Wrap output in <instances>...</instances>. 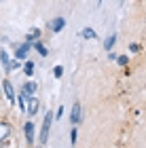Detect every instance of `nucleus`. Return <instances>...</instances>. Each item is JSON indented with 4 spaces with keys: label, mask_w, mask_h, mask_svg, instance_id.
<instances>
[{
    "label": "nucleus",
    "mask_w": 146,
    "mask_h": 148,
    "mask_svg": "<svg viewBox=\"0 0 146 148\" xmlns=\"http://www.w3.org/2000/svg\"><path fill=\"white\" fill-rule=\"evenodd\" d=\"M51 123H53V112L49 110L47 114H45V119H42V127H40V144L45 146L47 144V140H49V131H51Z\"/></svg>",
    "instance_id": "f257e3e1"
},
{
    "label": "nucleus",
    "mask_w": 146,
    "mask_h": 148,
    "mask_svg": "<svg viewBox=\"0 0 146 148\" xmlns=\"http://www.w3.org/2000/svg\"><path fill=\"white\" fill-rule=\"evenodd\" d=\"M83 121V112H81V104L74 102L72 104V110H70V125H78Z\"/></svg>",
    "instance_id": "f03ea898"
},
{
    "label": "nucleus",
    "mask_w": 146,
    "mask_h": 148,
    "mask_svg": "<svg viewBox=\"0 0 146 148\" xmlns=\"http://www.w3.org/2000/svg\"><path fill=\"white\" fill-rule=\"evenodd\" d=\"M2 91H4V95H6V99H9V102L11 104H15V91H13V87H11V83H9V80H4V83H2Z\"/></svg>",
    "instance_id": "7ed1b4c3"
},
{
    "label": "nucleus",
    "mask_w": 146,
    "mask_h": 148,
    "mask_svg": "<svg viewBox=\"0 0 146 148\" xmlns=\"http://www.w3.org/2000/svg\"><path fill=\"white\" fill-rule=\"evenodd\" d=\"M38 106H40V104H38V97L30 95L28 97V114H30V116H34V114L38 112Z\"/></svg>",
    "instance_id": "20e7f679"
},
{
    "label": "nucleus",
    "mask_w": 146,
    "mask_h": 148,
    "mask_svg": "<svg viewBox=\"0 0 146 148\" xmlns=\"http://www.w3.org/2000/svg\"><path fill=\"white\" fill-rule=\"evenodd\" d=\"M23 131H25V142H28V144H34V123H32V121L25 123Z\"/></svg>",
    "instance_id": "39448f33"
},
{
    "label": "nucleus",
    "mask_w": 146,
    "mask_h": 148,
    "mask_svg": "<svg viewBox=\"0 0 146 148\" xmlns=\"http://www.w3.org/2000/svg\"><path fill=\"white\" fill-rule=\"evenodd\" d=\"M64 28H66V19H64V17H55V19L51 21V30L55 32V34H57V32H62Z\"/></svg>",
    "instance_id": "423d86ee"
},
{
    "label": "nucleus",
    "mask_w": 146,
    "mask_h": 148,
    "mask_svg": "<svg viewBox=\"0 0 146 148\" xmlns=\"http://www.w3.org/2000/svg\"><path fill=\"white\" fill-rule=\"evenodd\" d=\"M28 93H25L21 89V93H19V97H17V104H19V108H21V112H28Z\"/></svg>",
    "instance_id": "0eeeda50"
},
{
    "label": "nucleus",
    "mask_w": 146,
    "mask_h": 148,
    "mask_svg": "<svg viewBox=\"0 0 146 148\" xmlns=\"http://www.w3.org/2000/svg\"><path fill=\"white\" fill-rule=\"evenodd\" d=\"M9 136H11V125L0 121V142H2V140H6Z\"/></svg>",
    "instance_id": "6e6552de"
},
{
    "label": "nucleus",
    "mask_w": 146,
    "mask_h": 148,
    "mask_svg": "<svg viewBox=\"0 0 146 148\" xmlns=\"http://www.w3.org/2000/svg\"><path fill=\"white\" fill-rule=\"evenodd\" d=\"M23 91L28 93V95H36V91H38V85L34 83V80H28V83L23 85Z\"/></svg>",
    "instance_id": "1a4fd4ad"
},
{
    "label": "nucleus",
    "mask_w": 146,
    "mask_h": 148,
    "mask_svg": "<svg viewBox=\"0 0 146 148\" xmlns=\"http://www.w3.org/2000/svg\"><path fill=\"white\" fill-rule=\"evenodd\" d=\"M28 51H30V40H28V42H23L17 49V59H25V57H28Z\"/></svg>",
    "instance_id": "9d476101"
},
{
    "label": "nucleus",
    "mask_w": 146,
    "mask_h": 148,
    "mask_svg": "<svg viewBox=\"0 0 146 148\" xmlns=\"http://www.w3.org/2000/svg\"><path fill=\"white\" fill-rule=\"evenodd\" d=\"M32 47H34V49H36L38 53H40V55H42V57H47V55H49V51H47V47H45V45L40 42V40H36V42H32Z\"/></svg>",
    "instance_id": "9b49d317"
},
{
    "label": "nucleus",
    "mask_w": 146,
    "mask_h": 148,
    "mask_svg": "<svg viewBox=\"0 0 146 148\" xmlns=\"http://www.w3.org/2000/svg\"><path fill=\"white\" fill-rule=\"evenodd\" d=\"M81 36H83V38H91V40L97 38V34H95L93 28H83V30H81Z\"/></svg>",
    "instance_id": "f8f14e48"
},
{
    "label": "nucleus",
    "mask_w": 146,
    "mask_h": 148,
    "mask_svg": "<svg viewBox=\"0 0 146 148\" xmlns=\"http://www.w3.org/2000/svg\"><path fill=\"white\" fill-rule=\"evenodd\" d=\"M114 42H117V34H110L108 38L104 40V49H106V51H112V47H114Z\"/></svg>",
    "instance_id": "ddd939ff"
},
{
    "label": "nucleus",
    "mask_w": 146,
    "mask_h": 148,
    "mask_svg": "<svg viewBox=\"0 0 146 148\" xmlns=\"http://www.w3.org/2000/svg\"><path fill=\"white\" fill-rule=\"evenodd\" d=\"M38 38H40V30H38V28H32V30L28 32V40H30V42H36Z\"/></svg>",
    "instance_id": "4468645a"
},
{
    "label": "nucleus",
    "mask_w": 146,
    "mask_h": 148,
    "mask_svg": "<svg viewBox=\"0 0 146 148\" xmlns=\"http://www.w3.org/2000/svg\"><path fill=\"white\" fill-rule=\"evenodd\" d=\"M0 62H2V66L6 68V72H9V66H11V59H9V53L6 51H0Z\"/></svg>",
    "instance_id": "2eb2a0df"
},
{
    "label": "nucleus",
    "mask_w": 146,
    "mask_h": 148,
    "mask_svg": "<svg viewBox=\"0 0 146 148\" xmlns=\"http://www.w3.org/2000/svg\"><path fill=\"white\" fill-rule=\"evenodd\" d=\"M23 72L28 74V76H32V74H34V64H32V62H25V66H23Z\"/></svg>",
    "instance_id": "dca6fc26"
},
{
    "label": "nucleus",
    "mask_w": 146,
    "mask_h": 148,
    "mask_svg": "<svg viewBox=\"0 0 146 148\" xmlns=\"http://www.w3.org/2000/svg\"><path fill=\"white\" fill-rule=\"evenodd\" d=\"M117 64H119V66H127V64H129V57H127V55H119V57H117Z\"/></svg>",
    "instance_id": "f3484780"
},
{
    "label": "nucleus",
    "mask_w": 146,
    "mask_h": 148,
    "mask_svg": "<svg viewBox=\"0 0 146 148\" xmlns=\"http://www.w3.org/2000/svg\"><path fill=\"white\" fill-rule=\"evenodd\" d=\"M62 74H64L62 66H55V68H53V76H55V78H62Z\"/></svg>",
    "instance_id": "a211bd4d"
},
{
    "label": "nucleus",
    "mask_w": 146,
    "mask_h": 148,
    "mask_svg": "<svg viewBox=\"0 0 146 148\" xmlns=\"http://www.w3.org/2000/svg\"><path fill=\"white\" fill-rule=\"evenodd\" d=\"M76 133H78V131H76V125H72V129H70V144L76 142Z\"/></svg>",
    "instance_id": "6ab92c4d"
},
{
    "label": "nucleus",
    "mask_w": 146,
    "mask_h": 148,
    "mask_svg": "<svg viewBox=\"0 0 146 148\" xmlns=\"http://www.w3.org/2000/svg\"><path fill=\"white\" fill-rule=\"evenodd\" d=\"M140 49H142V47L138 45V42H131V45H129V51H131V53H140Z\"/></svg>",
    "instance_id": "aec40b11"
},
{
    "label": "nucleus",
    "mask_w": 146,
    "mask_h": 148,
    "mask_svg": "<svg viewBox=\"0 0 146 148\" xmlns=\"http://www.w3.org/2000/svg\"><path fill=\"white\" fill-rule=\"evenodd\" d=\"M19 68V59H15V62H11V66H9V72L11 70H17Z\"/></svg>",
    "instance_id": "412c9836"
},
{
    "label": "nucleus",
    "mask_w": 146,
    "mask_h": 148,
    "mask_svg": "<svg viewBox=\"0 0 146 148\" xmlns=\"http://www.w3.org/2000/svg\"><path fill=\"white\" fill-rule=\"evenodd\" d=\"M62 114H64V108L59 106V108H57V112H55V121H57V119H62Z\"/></svg>",
    "instance_id": "4be33fe9"
}]
</instances>
